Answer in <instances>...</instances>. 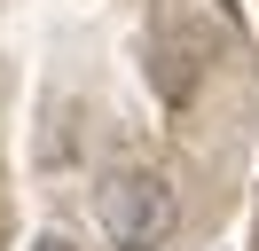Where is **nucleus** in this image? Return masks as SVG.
Listing matches in <instances>:
<instances>
[{
  "mask_svg": "<svg viewBox=\"0 0 259 251\" xmlns=\"http://www.w3.org/2000/svg\"><path fill=\"white\" fill-rule=\"evenodd\" d=\"M32 251H79V243H71V235H39Z\"/></svg>",
  "mask_w": 259,
  "mask_h": 251,
  "instance_id": "3",
  "label": "nucleus"
},
{
  "mask_svg": "<svg viewBox=\"0 0 259 251\" xmlns=\"http://www.w3.org/2000/svg\"><path fill=\"white\" fill-rule=\"evenodd\" d=\"M95 220H102V235H110L118 251H165L173 228H181V196H173L165 173L118 165V173H102V188H95Z\"/></svg>",
  "mask_w": 259,
  "mask_h": 251,
  "instance_id": "1",
  "label": "nucleus"
},
{
  "mask_svg": "<svg viewBox=\"0 0 259 251\" xmlns=\"http://www.w3.org/2000/svg\"><path fill=\"white\" fill-rule=\"evenodd\" d=\"M0 102H8V78H0Z\"/></svg>",
  "mask_w": 259,
  "mask_h": 251,
  "instance_id": "4",
  "label": "nucleus"
},
{
  "mask_svg": "<svg viewBox=\"0 0 259 251\" xmlns=\"http://www.w3.org/2000/svg\"><path fill=\"white\" fill-rule=\"evenodd\" d=\"M149 87H157L165 102H189L196 94V31H165V39L149 47Z\"/></svg>",
  "mask_w": 259,
  "mask_h": 251,
  "instance_id": "2",
  "label": "nucleus"
}]
</instances>
